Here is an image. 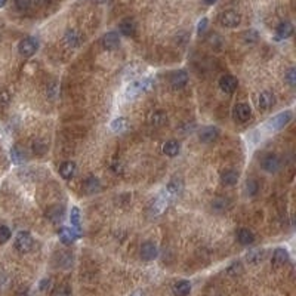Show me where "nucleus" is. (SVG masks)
Listing matches in <instances>:
<instances>
[{
  "mask_svg": "<svg viewBox=\"0 0 296 296\" xmlns=\"http://www.w3.org/2000/svg\"><path fill=\"white\" fill-rule=\"evenodd\" d=\"M154 85H156V82H154L153 77H142V79H139V80H135V82H132V83L126 88L124 98H126V99H133V98L139 97V95L144 94V92L151 91Z\"/></svg>",
  "mask_w": 296,
  "mask_h": 296,
  "instance_id": "nucleus-1",
  "label": "nucleus"
},
{
  "mask_svg": "<svg viewBox=\"0 0 296 296\" xmlns=\"http://www.w3.org/2000/svg\"><path fill=\"white\" fill-rule=\"evenodd\" d=\"M33 245H34L33 237L27 231H20L14 242V246L20 253H28L33 249Z\"/></svg>",
  "mask_w": 296,
  "mask_h": 296,
  "instance_id": "nucleus-2",
  "label": "nucleus"
},
{
  "mask_svg": "<svg viewBox=\"0 0 296 296\" xmlns=\"http://www.w3.org/2000/svg\"><path fill=\"white\" fill-rule=\"evenodd\" d=\"M292 117H293V114L289 110L283 111V113H278L277 116H274L272 119H270L267 122V126H268L270 130H280V129H283L292 120Z\"/></svg>",
  "mask_w": 296,
  "mask_h": 296,
  "instance_id": "nucleus-3",
  "label": "nucleus"
},
{
  "mask_svg": "<svg viewBox=\"0 0 296 296\" xmlns=\"http://www.w3.org/2000/svg\"><path fill=\"white\" fill-rule=\"evenodd\" d=\"M219 23L227 28H236L242 23V15L236 11H224L219 15Z\"/></svg>",
  "mask_w": 296,
  "mask_h": 296,
  "instance_id": "nucleus-4",
  "label": "nucleus"
},
{
  "mask_svg": "<svg viewBox=\"0 0 296 296\" xmlns=\"http://www.w3.org/2000/svg\"><path fill=\"white\" fill-rule=\"evenodd\" d=\"M37 49H39V43H37V40L36 39H33V37H25V39H23L21 42H20V45H18V52L23 55V56H33L36 52H37Z\"/></svg>",
  "mask_w": 296,
  "mask_h": 296,
  "instance_id": "nucleus-5",
  "label": "nucleus"
},
{
  "mask_svg": "<svg viewBox=\"0 0 296 296\" xmlns=\"http://www.w3.org/2000/svg\"><path fill=\"white\" fill-rule=\"evenodd\" d=\"M281 168V162L275 154H267L262 159V169L268 173H275Z\"/></svg>",
  "mask_w": 296,
  "mask_h": 296,
  "instance_id": "nucleus-6",
  "label": "nucleus"
},
{
  "mask_svg": "<svg viewBox=\"0 0 296 296\" xmlns=\"http://www.w3.org/2000/svg\"><path fill=\"white\" fill-rule=\"evenodd\" d=\"M139 255L144 261H153L157 258L159 255V249L157 246L153 243V242H145L142 246H141V250H139Z\"/></svg>",
  "mask_w": 296,
  "mask_h": 296,
  "instance_id": "nucleus-7",
  "label": "nucleus"
},
{
  "mask_svg": "<svg viewBox=\"0 0 296 296\" xmlns=\"http://www.w3.org/2000/svg\"><path fill=\"white\" fill-rule=\"evenodd\" d=\"M239 86V82L234 76H230V74H227V76H222L221 80H219V88L221 91H224L225 94H234V91L237 89Z\"/></svg>",
  "mask_w": 296,
  "mask_h": 296,
  "instance_id": "nucleus-8",
  "label": "nucleus"
},
{
  "mask_svg": "<svg viewBox=\"0 0 296 296\" xmlns=\"http://www.w3.org/2000/svg\"><path fill=\"white\" fill-rule=\"evenodd\" d=\"M274 104H275V97H274L272 92L264 91V92L259 94V98H258V107H259V110L268 111L270 108L274 107Z\"/></svg>",
  "mask_w": 296,
  "mask_h": 296,
  "instance_id": "nucleus-9",
  "label": "nucleus"
},
{
  "mask_svg": "<svg viewBox=\"0 0 296 296\" xmlns=\"http://www.w3.org/2000/svg\"><path fill=\"white\" fill-rule=\"evenodd\" d=\"M79 236H80V231L74 230V228H67V227H64V228H61V230L58 231V237H59V240H61L64 245H71V243H74V242L79 239Z\"/></svg>",
  "mask_w": 296,
  "mask_h": 296,
  "instance_id": "nucleus-10",
  "label": "nucleus"
},
{
  "mask_svg": "<svg viewBox=\"0 0 296 296\" xmlns=\"http://www.w3.org/2000/svg\"><path fill=\"white\" fill-rule=\"evenodd\" d=\"M218 136H219V130H218L215 126H204V127H201L200 132H198V138H200V141L204 142V144L213 142Z\"/></svg>",
  "mask_w": 296,
  "mask_h": 296,
  "instance_id": "nucleus-11",
  "label": "nucleus"
},
{
  "mask_svg": "<svg viewBox=\"0 0 296 296\" xmlns=\"http://www.w3.org/2000/svg\"><path fill=\"white\" fill-rule=\"evenodd\" d=\"M188 82V74L187 71L184 70H178V71H173L172 76H171V85L175 88V89H181L187 85Z\"/></svg>",
  "mask_w": 296,
  "mask_h": 296,
  "instance_id": "nucleus-12",
  "label": "nucleus"
},
{
  "mask_svg": "<svg viewBox=\"0 0 296 296\" xmlns=\"http://www.w3.org/2000/svg\"><path fill=\"white\" fill-rule=\"evenodd\" d=\"M102 46L107 50H114L120 46V36L116 31H110L102 37Z\"/></svg>",
  "mask_w": 296,
  "mask_h": 296,
  "instance_id": "nucleus-13",
  "label": "nucleus"
},
{
  "mask_svg": "<svg viewBox=\"0 0 296 296\" xmlns=\"http://www.w3.org/2000/svg\"><path fill=\"white\" fill-rule=\"evenodd\" d=\"M234 117L239 122L246 123L252 117V108H250V105H247V104H237L234 107Z\"/></svg>",
  "mask_w": 296,
  "mask_h": 296,
  "instance_id": "nucleus-14",
  "label": "nucleus"
},
{
  "mask_svg": "<svg viewBox=\"0 0 296 296\" xmlns=\"http://www.w3.org/2000/svg\"><path fill=\"white\" fill-rule=\"evenodd\" d=\"M289 261V253L286 249L283 247H277L272 253V261H271V265L272 268H281L286 262Z\"/></svg>",
  "mask_w": 296,
  "mask_h": 296,
  "instance_id": "nucleus-15",
  "label": "nucleus"
},
{
  "mask_svg": "<svg viewBox=\"0 0 296 296\" xmlns=\"http://www.w3.org/2000/svg\"><path fill=\"white\" fill-rule=\"evenodd\" d=\"M148 122H150V124L154 127H163L169 122V119H168V114L165 111H154L150 114Z\"/></svg>",
  "mask_w": 296,
  "mask_h": 296,
  "instance_id": "nucleus-16",
  "label": "nucleus"
},
{
  "mask_svg": "<svg viewBox=\"0 0 296 296\" xmlns=\"http://www.w3.org/2000/svg\"><path fill=\"white\" fill-rule=\"evenodd\" d=\"M64 40L71 48H79L82 43V36L77 30H68L64 36Z\"/></svg>",
  "mask_w": 296,
  "mask_h": 296,
  "instance_id": "nucleus-17",
  "label": "nucleus"
},
{
  "mask_svg": "<svg viewBox=\"0 0 296 296\" xmlns=\"http://www.w3.org/2000/svg\"><path fill=\"white\" fill-rule=\"evenodd\" d=\"M237 240H239L240 245L249 246V245H252V243L255 242V234H253V231L249 230V228H240V230L237 231Z\"/></svg>",
  "mask_w": 296,
  "mask_h": 296,
  "instance_id": "nucleus-18",
  "label": "nucleus"
},
{
  "mask_svg": "<svg viewBox=\"0 0 296 296\" xmlns=\"http://www.w3.org/2000/svg\"><path fill=\"white\" fill-rule=\"evenodd\" d=\"M172 292L175 296H188L190 292H191V283L187 281V280H181V281H176L172 287Z\"/></svg>",
  "mask_w": 296,
  "mask_h": 296,
  "instance_id": "nucleus-19",
  "label": "nucleus"
},
{
  "mask_svg": "<svg viewBox=\"0 0 296 296\" xmlns=\"http://www.w3.org/2000/svg\"><path fill=\"white\" fill-rule=\"evenodd\" d=\"M77 171V166L74 162H65L61 165L59 168V175L64 178V179H71L74 176V173H76Z\"/></svg>",
  "mask_w": 296,
  "mask_h": 296,
  "instance_id": "nucleus-20",
  "label": "nucleus"
},
{
  "mask_svg": "<svg viewBox=\"0 0 296 296\" xmlns=\"http://www.w3.org/2000/svg\"><path fill=\"white\" fill-rule=\"evenodd\" d=\"M119 30L124 36H135V33H136V23L133 20H130V18H126V20H123L120 23Z\"/></svg>",
  "mask_w": 296,
  "mask_h": 296,
  "instance_id": "nucleus-21",
  "label": "nucleus"
},
{
  "mask_svg": "<svg viewBox=\"0 0 296 296\" xmlns=\"http://www.w3.org/2000/svg\"><path fill=\"white\" fill-rule=\"evenodd\" d=\"M275 33H277L278 39H289L293 34V25H292V23H289V21L280 23L278 27L275 28Z\"/></svg>",
  "mask_w": 296,
  "mask_h": 296,
  "instance_id": "nucleus-22",
  "label": "nucleus"
},
{
  "mask_svg": "<svg viewBox=\"0 0 296 296\" xmlns=\"http://www.w3.org/2000/svg\"><path fill=\"white\" fill-rule=\"evenodd\" d=\"M237 181H239V172L237 171L230 169V171H225L224 173L221 175V182L224 185L231 187V185H236Z\"/></svg>",
  "mask_w": 296,
  "mask_h": 296,
  "instance_id": "nucleus-23",
  "label": "nucleus"
},
{
  "mask_svg": "<svg viewBox=\"0 0 296 296\" xmlns=\"http://www.w3.org/2000/svg\"><path fill=\"white\" fill-rule=\"evenodd\" d=\"M11 159H12V162L15 165H21V163H24L27 160V154L20 145H15V147H12V150H11Z\"/></svg>",
  "mask_w": 296,
  "mask_h": 296,
  "instance_id": "nucleus-24",
  "label": "nucleus"
},
{
  "mask_svg": "<svg viewBox=\"0 0 296 296\" xmlns=\"http://www.w3.org/2000/svg\"><path fill=\"white\" fill-rule=\"evenodd\" d=\"M83 188H85V193H86V194H95V193H98V191L101 190L99 179L95 178V176L88 178L86 182H85V185H83Z\"/></svg>",
  "mask_w": 296,
  "mask_h": 296,
  "instance_id": "nucleus-25",
  "label": "nucleus"
},
{
  "mask_svg": "<svg viewBox=\"0 0 296 296\" xmlns=\"http://www.w3.org/2000/svg\"><path fill=\"white\" fill-rule=\"evenodd\" d=\"M165 191L171 196V198H173L175 196H178V194L182 191V181L178 179V178L172 179V181L166 185V190H165Z\"/></svg>",
  "mask_w": 296,
  "mask_h": 296,
  "instance_id": "nucleus-26",
  "label": "nucleus"
},
{
  "mask_svg": "<svg viewBox=\"0 0 296 296\" xmlns=\"http://www.w3.org/2000/svg\"><path fill=\"white\" fill-rule=\"evenodd\" d=\"M163 153L169 157H175L179 154V144L176 141H168L163 145Z\"/></svg>",
  "mask_w": 296,
  "mask_h": 296,
  "instance_id": "nucleus-27",
  "label": "nucleus"
},
{
  "mask_svg": "<svg viewBox=\"0 0 296 296\" xmlns=\"http://www.w3.org/2000/svg\"><path fill=\"white\" fill-rule=\"evenodd\" d=\"M70 222L74 230L80 231V209L74 206L70 212Z\"/></svg>",
  "mask_w": 296,
  "mask_h": 296,
  "instance_id": "nucleus-28",
  "label": "nucleus"
},
{
  "mask_svg": "<svg viewBox=\"0 0 296 296\" xmlns=\"http://www.w3.org/2000/svg\"><path fill=\"white\" fill-rule=\"evenodd\" d=\"M126 127H127V120L124 117H119L111 122V130L116 133H122L123 130H126Z\"/></svg>",
  "mask_w": 296,
  "mask_h": 296,
  "instance_id": "nucleus-29",
  "label": "nucleus"
},
{
  "mask_svg": "<svg viewBox=\"0 0 296 296\" xmlns=\"http://www.w3.org/2000/svg\"><path fill=\"white\" fill-rule=\"evenodd\" d=\"M262 259H264V250H261V249H255V250L247 253V261L250 264H258Z\"/></svg>",
  "mask_w": 296,
  "mask_h": 296,
  "instance_id": "nucleus-30",
  "label": "nucleus"
},
{
  "mask_svg": "<svg viewBox=\"0 0 296 296\" xmlns=\"http://www.w3.org/2000/svg\"><path fill=\"white\" fill-rule=\"evenodd\" d=\"M258 190H259V185H258V182L255 181V179H249L247 182H246V187H245V191H246V194L247 196H255L256 193H258Z\"/></svg>",
  "mask_w": 296,
  "mask_h": 296,
  "instance_id": "nucleus-31",
  "label": "nucleus"
},
{
  "mask_svg": "<svg viewBox=\"0 0 296 296\" xmlns=\"http://www.w3.org/2000/svg\"><path fill=\"white\" fill-rule=\"evenodd\" d=\"M212 206H213V209L215 210H219V212H222V210H225L228 206H230V201L228 200H225V198H222V197H218L213 203H212Z\"/></svg>",
  "mask_w": 296,
  "mask_h": 296,
  "instance_id": "nucleus-32",
  "label": "nucleus"
},
{
  "mask_svg": "<svg viewBox=\"0 0 296 296\" xmlns=\"http://www.w3.org/2000/svg\"><path fill=\"white\" fill-rule=\"evenodd\" d=\"M243 40H245V43H247V45H253V43L258 42V33H256L255 30H247V31H245V34H243Z\"/></svg>",
  "mask_w": 296,
  "mask_h": 296,
  "instance_id": "nucleus-33",
  "label": "nucleus"
},
{
  "mask_svg": "<svg viewBox=\"0 0 296 296\" xmlns=\"http://www.w3.org/2000/svg\"><path fill=\"white\" fill-rule=\"evenodd\" d=\"M48 216L52 219V222H58V221H61V219H62V216H64V209H62V207H55V209H50V210H49V213H48Z\"/></svg>",
  "mask_w": 296,
  "mask_h": 296,
  "instance_id": "nucleus-34",
  "label": "nucleus"
},
{
  "mask_svg": "<svg viewBox=\"0 0 296 296\" xmlns=\"http://www.w3.org/2000/svg\"><path fill=\"white\" fill-rule=\"evenodd\" d=\"M31 148H33V153L37 154V156H42V154L46 153V144L42 142V141H34Z\"/></svg>",
  "mask_w": 296,
  "mask_h": 296,
  "instance_id": "nucleus-35",
  "label": "nucleus"
},
{
  "mask_svg": "<svg viewBox=\"0 0 296 296\" xmlns=\"http://www.w3.org/2000/svg\"><path fill=\"white\" fill-rule=\"evenodd\" d=\"M15 6L21 12H27V11H30L33 8L31 0H15Z\"/></svg>",
  "mask_w": 296,
  "mask_h": 296,
  "instance_id": "nucleus-36",
  "label": "nucleus"
},
{
  "mask_svg": "<svg viewBox=\"0 0 296 296\" xmlns=\"http://www.w3.org/2000/svg\"><path fill=\"white\" fill-rule=\"evenodd\" d=\"M11 239V230L6 225H0V245H5Z\"/></svg>",
  "mask_w": 296,
  "mask_h": 296,
  "instance_id": "nucleus-37",
  "label": "nucleus"
},
{
  "mask_svg": "<svg viewBox=\"0 0 296 296\" xmlns=\"http://www.w3.org/2000/svg\"><path fill=\"white\" fill-rule=\"evenodd\" d=\"M9 101H11V97H9L8 91L3 89L0 92V110H5L9 105Z\"/></svg>",
  "mask_w": 296,
  "mask_h": 296,
  "instance_id": "nucleus-38",
  "label": "nucleus"
},
{
  "mask_svg": "<svg viewBox=\"0 0 296 296\" xmlns=\"http://www.w3.org/2000/svg\"><path fill=\"white\" fill-rule=\"evenodd\" d=\"M286 82H287L290 86H295V85H296V70H295V68H290V70L287 71Z\"/></svg>",
  "mask_w": 296,
  "mask_h": 296,
  "instance_id": "nucleus-39",
  "label": "nucleus"
},
{
  "mask_svg": "<svg viewBox=\"0 0 296 296\" xmlns=\"http://www.w3.org/2000/svg\"><path fill=\"white\" fill-rule=\"evenodd\" d=\"M53 296H71V292H70L68 287L62 286V287L56 289V292L53 293Z\"/></svg>",
  "mask_w": 296,
  "mask_h": 296,
  "instance_id": "nucleus-40",
  "label": "nucleus"
},
{
  "mask_svg": "<svg viewBox=\"0 0 296 296\" xmlns=\"http://www.w3.org/2000/svg\"><path fill=\"white\" fill-rule=\"evenodd\" d=\"M207 24H209V21H207V18H203L200 23H198V25H197V31H198V34H201V33H204L206 31V28H207Z\"/></svg>",
  "mask_w": 296,
  "mask_h": 296,
  "instance_id": "nucleus-41",
  "label": "nucleus"
},
{
  "mask_svg": "<svg viewBox=\"0 0 296 296\" xmlns=\"http://www.w3.org/2000/svg\"><path fill=\"white\" fill-rule=\"evenodd\" d=\"M49 2H50V0H31V5H33V8L34 6H45Z\"/></svg>",
  "mask_w": 296,
  "mask_h": 296,
  "instance_id": "nucleus-42",
  "label": "nucleus"
},
{
  "mask_svg": "<svg viewBox=\"0 0 296 296\" xmlns=\"http://www.w3.org/2000/svg\"><path fill=\"white\" fill-rule=\"evenodd\" d=\"M130 296H144V292L142 290H135Z\"/></svg>",
  "mask_w": 296,
  "mask_h": 296,
  "instance_id": "nucleus-43",
  "label": "nucleus"
},
{
  "mask_svg": "<svg viewBox=\"0 0 296 296\" xmlns=\"http://www.w3.org/2000/svg\"><path fill=\"white\" fill-rule=\"evenodd\" d=\"M203 2H204L206 5H213V3L218 2V0H203Z\"/></svg>",
  "mask_w": 296,
  "mask_h": 296,
  "instance_id": "nucleus-44",
  "label": "nucleus"
},
{
  "mask_svg": "<svg viewBox=\"0 0 296 296\" xmlns=\"http://www.w3.org/2000/svg\"><path fill=\"white\" fill-rule=\"evenodd\" d=\"M6 5V0H0V8H3Z\"/></svg>",
  "mask_w": 296,
  "mask_h": 296,
  "instance_id": "nucleus-45",
  "label": "nucleus"
}]
</instances>
